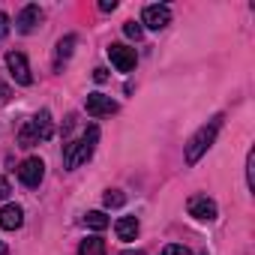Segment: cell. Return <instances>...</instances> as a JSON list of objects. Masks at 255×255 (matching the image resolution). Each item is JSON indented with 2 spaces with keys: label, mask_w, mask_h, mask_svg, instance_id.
Masks as SVG:
<instances>
[{
  "label": "cell",
  "mask_w": 255,
  "mask_h": 255,
  "mask_svg": "<svg viewBox=\"0 0 255 255\" xmlns=\"http://www.w3.org/2000/svg\"><path fill=\"white\" fill-rule=\"evenodd\" d=\"M96 141H99V126H87L78 141H69V144H66V150H63V168L72 171V168L84 165V162L93 156Z\"/></svg>",
  "instance_id": "cell-1"
},
{
  "label": "cell",
  "mask_w": 255,
  "mask_h": 255,
  "mask_svg": "<svg viewBox=\"0 0 255 255\" xmlns=\"http://www.w3.org/2000/svg\"><path fill=\"white\" fill-rule=\"evenodd\" d=\"M219 129H222V114H216L210 123H204L201 129L189 138V144H186V165H195V162H198L210 147H213V141H216Z\"/></svg>",
  "instance_id": "cell-2"
},
{
  "label": "cell",
  "mask_w": 255,
  "mask_h": 255,
  "mask_svg": "<svg viewBox=\"0 0 255 255\" xmlns=\"http://www.w3.org/2000/svg\"><path fill=\"white\" fill-rule=\"evenodd\" d=\"M42 177H45V162L39 159V156H30V159H24L21 165H18V180L24 183V186H39L42 183Z\"/></svg>",
  "instance_id": "cell-3"
},
{
  "label": "cell",
  "mask_w": 255,
  "mask_h": 255,
  "mask_svg": "<svg viewBox=\"0 0 255 255\" xmlns=\"http://www.w3.org/2000/svg\"><path fill=\"white\" fill-rule=\"evenodd\" d=\"M108 57H111V63L117 66V72H132V69H135V48H129V45L111 42V45H108Z\"/></svg>",
  "instance_id": "cell-4"
},
{
  "label": "cell",
  "mask_w": 255,
  "mask_h": 255,
  "mask_svg": "<svg viewBox=\"0 0 255 255\" xmlns=\"http://www.w3.org/2000/svg\"><path fill=\"white\" fill-rule=\"evenodd\" d=\"M141 24H147L150 30H162V27H168V24H171V9L162 6V3H150V6H144V12H141Z\"/></svg>",
  "instance_id": "cell-5"
},
{
  "label": "cell",
  "mask_w": 255,
  "mask_h": 255,
  "mask_svg": "<svg viewBox=\"0 0 255 255\" xmlns=\"http://www.w3.org/2000/svg\"><path fill=\"white\" fill-rule=\"evenodd\" d=\"M6 69H9V75L18 81V84H33V75H30V66H27V57L21 54V51H9L6 54Z\"/></svg>",
  "instance_id": "cell-6"
},
{
  "label": "cell",
  "mask_w": 255,
  "mask_h": 255,
  "mask_svg": "<svg viewBox=\"0 0 255 255\" xmlns=\"http://www.w3.org/2000/svg\"><path fill=\"white\" fill-rule=\"evenodd\" d=\"M27 129L33 132L36 144H39V141H48V138L54 135V123H51V114H48V111H39V114H33V117L27 120Z\"/></svg>",
  "instance_id": "cell-7"
},
{
  "label": "cell",
  "mask_w": 255,
  "mask_h": 255,
  "mask_svg": "<svg viewBox=\"0 0 255 255\" xmlns=\"http://www.w3.org/2000/svg\"><path fill=\"white\" fill-rule=\"evenodd\" d=\"M189 216H195L201 222H213L216 219V201L207 195H192L189 198Z\"/></svg>",
  "instance_id": "cell-8"
},
{
  "label": "cell",
  "mask_w": 255,
  "mask_h": 255,
  "mask_svg": "<svg viewBox=\"0 0 255 255\" xmlns=\"http://www.w3.org/2000/svg\"><path fill=\"white\" fill-rule=\"evenodd\" d=\"M84 108H87L90 117H105V114H114L117 111V102L111 96H105V93H90L87 102H84Z\"/></svg>",
  "instance_id": "cell-9"
},
{
  "label": "cell",
  "mask_w": 255,
  "mask_h": 255,
  "mask_svg": "<svg viewBox=\"0 0 255 255\" xmlns=\"http://www.w3.org/2000/svg\"><path fill=\"white\" fill-rule=\"evenodd\" d=\"M39 21H42V9L39 6H24L15 18V27H18V33H33L39 27Z\"/></svg>",
  "instance_id": "cell-10"
},
{
  "label": "cell",
  "mask_w": 255,
  "mask_h": 255,
  "mask_svg": "<svg viewBox=\"0 0 255 255\" xmlns=\"http://www.w3.org/2000/svg\"><path fill=\"white\" fill-rule=\"evenodd\" d=\"M21 222H24V210L18 204H3L0 207V228L15 231V228H21Z\"/></svg>",
  "instance_id": "cell-11"
},
{
  "label": "cell",
  "mask_w": 255,
  "mask_h": 255,
  "mask_svg": "<svg viewBox=\"0 0 255 255\" xmlns=\"http://www.w3.org/2000/svg\"><path fill=\"white\" fill-rule=\"evenodd\" d=\"M138 219L135 216H123V219H117V225H114V231H117V237L120 240H135L138 237Z\"/></svg>",
  "instance_id": "cell-12"
},
{
  "label": "cell",
  "mask_w": 255,
  "mask_h": 255,
  "mask_svg": "<svg viewBox=\"0 0 255 255\" xmlns=\"http://www.w3.org/2000/svg\"><path fill=\"white\" fill-rule=\"evenodd\" d=\"M78 255H105V240H102V237H87V240H81Z\"/></svg>",
  "instance_id": "cell-13"
},
{
  "label": "cell",
  "mask_w": 255,
  "mask_h": 255,
  "mask_svg": "<svg viewBox=\"0 0 255 255\" xmlns=\"http://www.w3.org/2000/svg\"><path fill=\"white\" fill-rule=\"evenodd\" d=\"M84 225L93 228V231H102V228H108V216H105L102 210H90V213L84 216Z\"/></svg>",
  "instance_id": "cell-14"
},
{
  "label": "cell",
  "mask_w": 255,
  "mask_h": 255,
  "mask_svg": "<svg viewBox=\"0 0 255 255\" xmlns=\"http://www.w3.org/2000/svg\"><path fill=\"white\" fill-rule=\"evenodd\" d=\"M72 45H75V36H72V33H69V36H63V39L57 42V66L72 54Z\"/></svg>",
  "instance_id": "cell-15"
},
{
  "label": "cell",
  "mask_w": 255,
  "mask_h": 255,
  "mask_svg": "<svg viewBox=\"0 0 255 255\" xmlns=\"http://www.w3.org/2000/svg\"><path fill=\"white\" fill-rule=\"evenodd\" d=\"M102 201H105V207H123V201H126V195H123L120 189H108V192L102 195Z\"/></svg>",
  "instance_id": "cell-16"
},
{
  "label": "cell",
  "mask_w": 255,
  "mask_h": 255,
  "mask_svg": "<svg viewBox=\"0 0 255 255\" xmlns=\"http://www.w3.org/2000/svg\"><path fill=\"white\" fill-rule=\"evenodd\" d=\"M246 183H249V189H255V150H249V156H246Z\"/></svg>",
  "instance_id": "cell-17"
},
{
  "label": "cell",
  "mask_w": 255,
  "mask_h": 255,
  "mask_svg": "<svg viewBox=\"0 0 255 255\" xmlns=\"http://www.w3.org/2000/svg\"><path fill=\"white\" fill-rule=\"evenodd\" d=\"M123 33L129 36V39H141V36H144V27H141L138 21H126V24H123Z\"/></svg>",
  "instance_id": "cell-18"
},
{
  "label": "cell",
  "mask_w": 255,
  "mask_h": 255,
  "mask_svg": "<svg viewBox=\"0 0 255 255\" xmlns=\"http://www.w3.org/2000/svg\"><path fill=\"white\" fill-rule=\"evenodd\" d=\"M162 255H192L186 246H180V243H171V246H165L162 249Z\"/></svg>",
  "instance_id": "cell-19"
},
{
  "label": "cell",
  "mask_w": 255,
  "mask_h": 255,
  "mask_svg": "<svg viewBox=\"0 0 255 255\" xmlns=\"http://www.w3.org/2000/svg\"><path fill=\"white\" fill-rule=\"evenodd\" d=\"M9 192H12V186H9V180L0 174V201H6L9 198Z\"/></svg>",
  "instance_id": "cell-20"
},
{
  "label": "cell",
  "mask_w": 255,
  "mask_h": 255,
  "mask_svg": "<svg viewBox=\"0 0 255 255\" xmlns=\"http://www.w3.org/2000/svg\"><path fill=\"white\" fill-rule=\"evenodd\" d=\"M9 33V15L6 12H0V39H3Z\"/></svg>",
  "instance_id": "cell-21"
},
{
  "label": "cell",
  "mask_w": 255,
  "mask_h": 255,
  "mask_svg": "<svg viewBox=\"0 0 255 255\" xmlns=\"http://www.w3.org/2000/svg\"><path fill=\"white\" fill-rule=\"evenodd\" d=\"M93 81H99V84L108 81V69H105V66H96V69H93Z\"/></svg>",
  "instance_id": "cell-22"
},
{
  "label": "cell",
  "mask_w": 255,
  "mask_h": 255,
  "mask_svg": "<svg viewBox=\"0 0 255 255\" xmlns=\"http://www.w3.org/2000/svg\"><path fill=\"white\" fill-rule=\"evenodd\" d=\"M99 9H102V12H114V9H117V0H102Z\"/></svg>",
  "instance_id": "cell-23"
},
{
  "label": "cell",
  "mask_w": 255,
  "mask_h": 255,
  "mask_svg": "<svg viewBox=\"0 0 255 255\" xmlns=\"http://www.w3.org/2000/svg\"><path fill=\"white\" fill-rule=\"evenodd\" d=\"M6 99H9V87H6V84H0V105H3Z\"/></svg>",
  "instance_id": "cell-24"
},
{
  "label": "cell",
  "mask_w": 255,
  "mask_h": 255,
  "mask_svg": "<svg viewBox=\"0 0 255 255\" xmlns=\"http://www.w3.org/2000/svg\"><path fill=\"white\" fill-rule=\"evenodd\" d=\"M120 255H144L141 249H126V252H120Z\"/></svg>",
  "instance_id": "cell-25"
},
{
  "label": "cell",
  "mask_w": 255,
  "mask_h": 255,
  "mask_svg": "<svg viewBox=\"0 0 255 255\" xmlns=\"http://www.w3.org/2000/svg\"><path fill=\"white\" fill-rule=\"evenodd\" d=\"M0 255H9V246H6L3 240H0Z\"/></svg>",
  "instance_id": "cell-26"
}]
</instances>
